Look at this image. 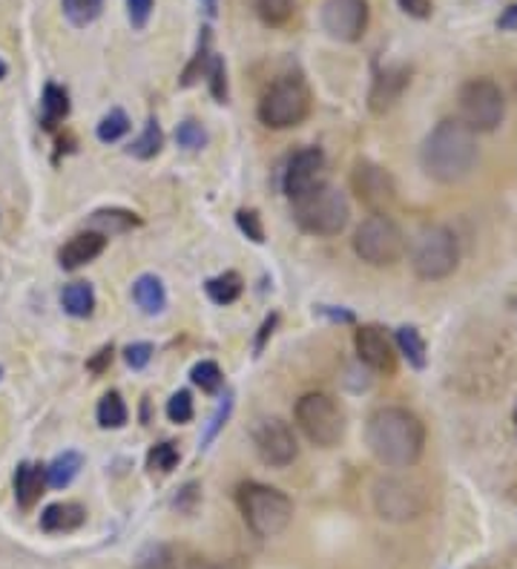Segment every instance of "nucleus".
Instances as JSON below:
<instances>
[{"label": "nucleus", "instance_id": "obj_1", "mask_svg": "<svg viewBox=\"0 0 517 569\" xmlns=\"http://www.w3.org/2000/svg\"><path fill=\"white\" fill-rule=\"evenodd\" d=\"M365 443L376 463L388 469H411L423 458L425 426L414 411L402 405H383L365 423Z\"/></svg>", "mask_w": 517, "mask_h": 569}, {"label": "nucleus", "instance_id": "obj_2", "mask_svg": "<svg viewBox=\"0 0 517 569\" xmlns=\"http://www.w3.org/2000/svg\"><path fill=\"white\" fill-rule=\"evenodd\" d=\"M478 133L460 119H443L420 147V165L425 175L440 184H457L478 165Z\"/></svg>", "mask_w": 517, "mask_h": 569}, {"label": "nucleus", "instance_id": "obj_3", "mask_svg": "<svg viewBox=\"0 0 517 569\" xmlns=\"http://www.w3.org/2000/svg\"><path fill=\"white\" fill-rule=\"evenodd\" d=\"M290 214H293V221L299 225V230H305L311 237L330 239L339 237L348 228L351 205H348L342 190L322 182L308 190V193H302L299 198H293L290 202Z\"/></svg>", "mask_w": 517, "mask_h": 569}, {"label": "nucleus", "instance_id": "obj_4", "mask_svg": "<svg viewBox=\"0 0 517 569\" xmlns=\"http://www.w3.org/2000/svg\"><path fill=\"white\" fill-rule=\"evenodd\" d=\"M236 500H239L248 530L256 537H265V541L282 535L293 521V500L285 492L265 486V483H242L236 492Z\"/></svg>", "mask_w": 517, "mask_h": 569}, {"label": "nucleus", "instance_id": "obj_5", "mask_svg": "<svg viewBox=\"0 0 517 569\" xmlns=\"http://www.w3.org/2000/svg\"><path fill=\"white\" fill-rule=\"evenodd\" d=\"M258 121L267 130H290L311 116V89L299 75H282L258 98Z\"/></svg>", "mask_w": 517, "mask_h": 569}, {"label": "nucleus", "instance_id": "obj_6", "mask_svg": "<svg viewBox=\"0 0 517 569\" xmlns=\"http://www.w3.org/2000/svg\"><path fill=\"white\" fill-rule=\"evenodd\" d=\"M408 262H411V270L417 277L425 282H440V279L452 277L460 265V242H457L455 230L443 228V225L420 230Z\"/></svg>", "mask_w": 517, "mask_h": 569}, {"label": "nucleus", "instance_id": "obj_7", "mask_svg": "<svg viewBox=\"0 0 517 569\" xmlns=\"http://www.w3.org/2000/svg\"><path fill=\"white\" fill-rule=\"evenodd\" d=\"M408 242L388 214H371L353 233V253L371 268H392L402 259Z\"/></svg>", "mask_w": 517, "mask_h": 569}, {"label": "nucleus", "instance_id": "obj_8", "mask_svg": "<svg viewBox=\"0 0 517 569\" xmlns=\"http://www.w3.org/2000/svg\"><path fill=\"white\" fill-rule=\"evenodd\" d=\"M299 432L320 449H334L345 437V411L342 405L325 391H308L297 400L293 409Z\"/></svg>", "mask_w": 517, "mask_h": 569}, {"label": "nucleus", "instance_id": "obj_9", "mask_svg": "<svg viewBox=\"0 0 517 569\" xmlns=\"http://www.w3.org/2000/svg\"><path fill=\"white\" fill-rule=\"evenodd\" d=\"M457 110L471 133H494L506 116V98L492 78H469L457 93Z\"/></svg>", "mask_w": 517, "mask_h": 569}, {"label": "nucleus", "instance_id": "obj_10", "mask_svg": "<svg viewBox=\"0 0 517 569\" xmlns=\"http://www.w3.org/2000/svg\"><path fill=\"white\" fill-rule=\"evenodd\" d=\"M429 498L417 481L408 477H380L374 483V509L383 521L408 523L425 512Z\"/></svg>", "mask_w": 517, "mask_h": 569}, {"label": "nucleus", "instance_id": "obj_11", "mask_svg": "<svg viewBox=\"0 0 517 569\" xmlns=\"http://www.w3.org/2000/svg\"><path fill=\"white\" fill-rule=\"evenodd\" d=\"M253 449L258 460L270 469H288L299 458V443L293 428L282 417H262L253 428Z\"/></svg>", "mask_w": 517, "mask_h": 569}, {"label": "nucleus", "instance_id": "obj_12", "mask_svg": "<svg viewBox=\"0 0 517 569\" xmlns=\"http://www.w3.org/2000/svg\"><path fill=\"white\" fill-rule=\"evenodd\" d=\"M371 9L369 0H325L320 12V24L325 35L339 44H357L369 29Z\"/></svg>", "mask_w": 517, "mask_h": 569}, {"label": "nucleus", "instance_id": "obj_13", "mask_svg": "<svg viewBox=\"0 0 517 569\" xmlns=\"http://www.w3.org/2000/svg\"><path fill=\"white\" fill-rule=\"evenodd\" d=\"M351 190L371 214H388V207L397 198V184L385 167L374 165L369 158H360L351 170Z\"/></svg>", "mask_w": 517, "mask_h": 569}, {"label": "nucleus", "instance_id": "obj_14", "mask_svg": "<svg viewBox=\"0 0 517 569\" xmlns=\"http://www.w3.org/2000/svg\"><path fill=\"white\" fill-rule=\"evenodd\" d=\"M353 348H357V356L360 363L371 372L380 374H394L397 372V346L385 334V328L380 325H362L353 334Z\"/></svg>", "mask_w": 517, "mask_h": 569}, {"label": "nucleus", "instance_id": "obj_15", "mask_svg": "<svg viewBox=\"0 0 517 569\" xmlns=\"http://www.w3.org/2000/svg\"><path fill=\"white\" fill-rule=\"evenodd\" d=\"M322 175H325V153H322L320 147L297 150L288 158V165H285L282 170L285 196L293 202V198H299L311 187L322 184Z\"/></svg>", "mask_w": 517, "mask_h": 569}, {"label": "nucleus", "instance_id": "obj_16", "mask_svg": "<svg viewBox=\"0 0 517 569\" xmlns=\"http://www.w3.org/2000/svg\"><path fill=\"white\" fill-rule=\"evenodd\" d=\"M411 84V70L406 63H394V66H385L374 75V84H371L369 93V110L374 116H385L397 107V101L402 98V93Z\"/></svg>", "mask_w": 517, "mask_h": 569}, {"label": "nucleus", "instance_id": "obj_17", "mask_svg": "<svg viewBox=\"0 0 517 569\" xmlns=\"http://www.w3.org/2000/svg\"><path fill=\"white\" fill-rule=\"evenodd\" d=\"M107 247V237L95 233V230H84V233H75V237L67 242V245L58 251V262H61L63 270H79L89 262H95Z\"/></svg>", "mask_w": 517, "mask_h": 569}, {"label": "nucleus", "instance_id": "obj_18", "mask_svg": "<svg viewBox=\"0 0 517 569\" xmlns=\"http://www.w3.org/2000/svg\"><path fill=\"white\" fill-rule=\"evenodd\" d=\"M86 521V509L72 500H61V504H49L40 512V530L49 535H63V532L81 530Z\"/></svg>", "mask_w": 517, "mask_h": 569}, {"label": "nucleus", "instance_id": "obj_19", "mask_svg": "<svg viewBox=\"0 0 517 569\" xmlns=\"http://www.w3.org/2000/svg\"><path fill=\"white\" fill-rule=\"evenodd\" d=\"M44 486H47V472L38 463H17L15 469V500L21 509H32L38 504L40 495H44Z\"/></svg>", "mask_w": 517, "mask_h": 569}, {"label": "nucleus", "instance_id": "obj_20", "mask_svg": "<svg viewBox=\"0 0 517 569\" xmlns=\"http://www.w3.org/2000/svg\"><path fill=\"white\" fill-rule=\"evenodd\" d=\"M142 225V216H135L133 210H124V207H104V210H95L86 221V230H95L101 237H121V233H130L133 228Z\"/></svg>", "mask_w": 517, "mask_h": 569}, {"label": "nucleus", "instance_id": "obj_21", "mask_svg": "<svg viewBox=\"0 0 517 569\" xmlns=\"http://www.w3.org/2000/svg\"><path fill=\"white\" fill-rule=\"evenodd\" d=\"M133 300L135 305L147 316H158L167 308V288L156 274H142L133 284Z\"/></svg>", "mask_w": 517, "mask_h": 569}, {"label": "nucleus", "instance_id": "obj_22", "mask_svg": "<svg viewBox=\"0 0 517 569\" xmlns=\"http://www.w3.org/2000/svg\"><path fill=\"white\" fill-rule=\"evenodd\" d=\"M70 116V93L61 84H47L40 95V124L44 130H56Z\"/></svg>", "mask_w": 517, "mask_h": 569}, {"label": "nucleus", "instance_id": "obj_23", "mask_svg": "<svg viewBox=\"0 0 517 569\" xmlns=\"http://www.w3.org/2000/svg\"><path fill=\"white\" fill-rule=\"evenodd\" d=\"M213 58V29L211 26H202V32H199V44H196V52H193V58L188 61V66H184V72H181L179 78V87H193V84H199V81L204 78V72H207V63H211Z\"/></svg>", "mask_w": 517, "mask_h": 569}, {"label": "nucleus", "instance_id": "obj_24", "mask_svg": "<svg viewBox=\"0 0 517 569\" xmlns=\"http://www.w3.org/2000/svg\"><path fill=\"white\" fill-rule=\"evenodd\" d=\"M81 467H84V458H81L79 451H61L49 467H44V472H47V486H52V489H67V486L79 477Z\"/></svg>", "mask_w": 517, "mask_h": 569}, {"label": "nucleus", "instance_id": "obj_25", "mask_svg": "<svg viewBox=\"0 0 517 569\" xmlns=\"http://www.w3.org/2000/svg\"><path fill=\"white\" fill-rule=\"evenodd\" d=\"M394 346H397V354L406 356L411 368L423 372L425 360H429V356H425L423 334L417 331L414 325H402L400 331H397V337H394Z\"/></svg>", "mask_w": 517, "mask_h": 569}, {"label": "nucleus", "instance_id": "obj_26", "mask_svg": "<svg viewBox=\"0 0 517 569\" xmlns=\"http://www.w3.org/2000/svg\"><path fill=\"white\" fill-rule=\"evenodd\" d=\"M61 305L63 311L70 316H79V319H86L93 316L95 311V291L89 282H72L67 284L61 291Z\"/></svg>", "mask_w": 517, "mask_h": 569}, {"label": "nucleus", "instance_id": "obj_27", "mask_svg": "<svg viewBox=\"0 0 517 569\" xmlns=\"http://www.w3.org/2000/svg\"><path fill=\"white\" fill-rule=\"evenodd\" d=\"M204 291H207V296H211L216 305H230V302H236L242 296L244 282L236 270H225L219 277L207 279V282H204Z\"/></svg>", "mask_w": 517, "mask_h": 569}, {"label": "nucleus", "instance_id": "obj_28", "mask_svg": "<svg viewBox=\"0 0 517 569\" xmlns=\"http://www.w3.org/2000/svg\"><path fill=\"white\" fill-rule=\"evenodd\" d=\"M63 17L70 21L75 29L93 26L104 12V0H61Z\"/></svg>", "mask_w": 517, "mask_h": 569}, {"label": "nucleus", "instance_id": "obj_29", "mask_svg": "<svg viewBox=\"0 0 517 569\" xmlns=\"http://www.w3.org/2000/svg\"><path fill=\"white\" fill-rule=\"evenodd\" d=\"M253 7H256V15L262 24L270 26V29H279L297 12V0H253Z\"/></svg>", "mask_w": 517, "mask_h": 569}, {"label": "nucleus", "instance_id": "obj_30", "mask_svg": "<svg viewBox=\"0 0 517 569\" xmlns=\"http://www.w3.org/2000/svg\"><path fill=\"white\" fill-rule=\"evenodd\" d=\"M95 414H98V426L101 428H121V426H127V417H130L124 397L118 395V391L104 395Z\"/></svg>", "mask_w": 517, "mask_h": 569}, {"label": "nucleus", "instance_id": "obj_31", "mask_svg": "<svg viewBox=\"0 0 517 569\" xmlns=\"http://www.w3.org/2000/svg\"><path fill=\"white\" fill-rule=\"evenodd\" d=\"M161 147H165V133H161V126H158L156 119H149L147 126H144V133L130 144V156L147 161V158H156L158 153H161Z\"/></svg>", "mask_w": 517, "mask_h": 569}, {"label": "nucleus", "instance_id": "obj_32", "mask_svg": "<svg viewBox=\"0 0 517 569\" xmlns=\"http://www.w3.org/2000/svg\"><path fill=\"white\" fill-rule=\"evenodd\" d=\"M133 569H179V564H176L170 546L153 541V544L142 546V553L135 555Z\"/></svg>", "mask_w": 517, "mask_h": 569}, {"label": "nucleus", "instance_id": "obj_33", "mask_svg": "<svg viewBox=\"0 0 517 569\" xmlns=\"http://www.w3.org/2000/svg\"><path fill=\"white\" fill-rule=\"evenodd\" d=\"M179 460H181L179 449H176V443H170V440L156 443V446L147 451V469L153 474H156V472L158 474H170L172 469L179 467Z\"/></svg>", "mask_w": 517, "mask_h": 569}, {"label": "nucleus", "instance_id": "obj_34", "mask_svg": "<svg viewBox=\"0 0 517 569\" xmlns=\"http://www.w3.org/2000/svg\"><path fill=\"white\" fill-rule=\"evenodd\" d=\"M190 379H193V386L202 388L204 395H216L225 386V374H221L219 363H213V360H202V363L193 365Z\"/></svg>", "mask_w": 517, "mask_h": 569}, {"label": "nucleus", "instance_id": "obj_35", "mask_svg": "<svg viewBox=\"0 0 517 569\" xmlns=\"http://www.w3.org/2000/svg\"><path fill=\"white\" fill-rule=\"evenodd\" d=\"M127 133H130V119H127L124 110H110L98 121V126H95V135H98V142L104 144L118 142V138H124Z\"/></svg>", "mask_w": 517, "mask_h": 569}, {"label": "nucleus", "instance_id": "obj_36", "mask_svg": "<svg viewBox=\"0 0 517 569\" xmlns=\"http://www.w3.org/2000/svg\"><path fill=\"white\" fill-rule=\"evenodd\" d=\"M204 78H207V87H211V95L216 98V101L219 104L228 101V63H225V58L213 52Z\"/></svg>", "mask_w": 517, "mask_h": 569}, {"label": "nucleus", "instance_id": "obj_37", "mask_svg": "<svg viewBox=\"0 0 517 569\" xmlns=\"http://www.w3.org/2000/svg\"><path fill=\"white\" fill-rule=\"evenodd\" d=\"M176 142H179V147H184V150L196 153L207 144V130H204L196 119L181 121V124L176 126Z\"/></svg>", "mask_w": 517, "mask_h": 569}, {"label": "nucleus", "instance_id": "obj_38", "mask_svg": "<svg viewBox=\"0 0 517 569\" xmlns=\"http://www.w3.org/2000/svg\"><path fill=\"white\" fill-rule=\"evenodd\" d=\"M193 414H196V409H193V395L190 391H176V395L167 400V417H170V423H190L193 420Z\"/></svg>", "mask_w": 517, "mask_h": 569}, {"label": "nucleus", "instance_id": "obj_39", "mask_svg": "<svg viewBox=\"0 0 517 569\" xmlns=\"http://www.w3.org/2000/svg\"><path fill=\"white\" fill-rule=\"evenodd\" d=\"M230 411H233V395H228L225 400L219 403V409H216V414L211 417V423H207V428H204V437H202V449H207L216 437H219V432L225 426H228L230 420Z\"/></svg>", "mask_w": 517, "mask_h": 569}, {"label": "nucleus", "instance_id": "obj_40", "mask_svg": "<svg viewBox=\"0 0 517 569\" xmlns=\"http://www.w3.org/2000/svg\"><path fill=\"white\" fill-rule=\"evenodd\" d=\"M236 225H239V230H242L244 237L251 239V242H256V245H262L265 242V228H262V216L256 214V210H239L236 214Z\"/></svg>", "mask_w": 517, "mask_h": 569}, {"label": "nucleus", "instance_id": "obj_41", "mask_svg": "<svg viewBox=\"0 0 517 569\" xmlns=\"http://www.w3.org/2000/svg\"><path fill=\"white\" fill-rule=\"evenodd\" d=\"M153 354H156V348L149 346V342H133V346H127L124 360L133 372H142V368H147L149 365Z\"/></svg>", "mask_w": 517, "mask_h": 569}, {"label": "nucleus", "instance_id": "obj_42", "mask_svg": "<svg viewBox=\"0 0 517 569\" xmlns=\"http://www.w3.org/2000/svg\"><path fill=\"white\" fill-rule=\"evenodd\" d=\"M156 9V0H127V17L133 29H144L149 24V15Z\"/></svg>", "mask_w": 517, "mask_h": 569}, {"label": "nucleus", "instance_id": "obj_43", "mask_svg": "<svg viewBox=\"0 0 517 569\" xmlns=\"http://www.w3.org/2000/svg\"><path fill=\"white\" fill-rule=\"evenodd\" d=\"M397 3L408 17H417V21H425L434 12V0H397Z\"/></svg>", "mask_w": 517, "mask_h": 569}, {"label": "nucleus", "instance_id": "obj_44", "mask_svg": "<svg viewBox=\"0 0 517 569\" xmlns=\"http://www.w3.org/2000/svg\"><path fill=\"white\" fill-rule=\"evenodd\" d=\"M112 354H116V351H112V346H104L101 351H98V354H95L93 360H89V363H86V368H89V372H93V374H104V372H107V368H110Z\"/></svg>", "mask_w": 517, "mask_h": 569}, {"label": "nucleus", "instance_id": "obj_45", "mask_svg": "<svg viewBox=\"0 0 517 569\" xmlns=\"http://www.w3.org/2000/svg\"><path fill=\"white\" fill-rule=\"evenodd\" d=\"M497 29L501 32H517V3H509L497 17Z\"/></svg>", "mask_w": 517, "mask_h": 569}, {"label": "nucleus", "instance_id": "obj_46", "mask_svg": "<svg viewBox=\"0 0 517 569\" xmlns=\"http://www.w3.org/2000/svg\"><path fill=\"white\" fill-rule=\"evenodd\" d=\"M276 323H279V316L270 314V316H267V319H265V323H262V328H258V337H256V356L262 354V348H265L267 337H270V334H274Z\"/></svg>", "mask_w": 517, "mask_h": 569}, {"label": "nucleus", "instance_id": "obj_47", "mask_svg": "<svg viewBox=\"0 0 517 569\" xmlns=\"http://www.w3.org/2000/svg\"><path fill=\"white\" fill-rule=\"evenodd\" d=\"M320 314L334 319V323H353V314L351 311H334L330 305H320Z\"/></svg>", "mask_w": 517, "mask_h": 569}, {"label": "nucleus", "instance_id": "obj_48", "mask_svg": "<svg viewBox=\"0 0 517 569\" xmlns=\"http://www.w3.org/2000/svg\"><path fill=\"white\" fill-rule=\"evenodd\" d=\"M202 9H204V15L213 17L216 12H219V0H202Z\"/></svg>", "mask_w": 517, "mask_h": 569}, {"label": "nucleus", "instance_id": "obj_49", "mask_svg": "<svg viewBox=\"0 0 517 569\" xmlns=\"http://www.w3.org/2000/svg\"><path fill=\"white\" fill-rule=\"evenodd\" d=\"M190 569H221V567H213V564H204V561H196V564H190Z\"/></svg>", "mask_w": 517, "mask_h": 569}, {"label": "nucleus", "instance_id": "obj_50", "mask_svg": "<svg viewBox=\"0 0 517 569\" xmlns=\"http://www.w3.org/2000/svg\"><path fill=\"white\" fill-rule=\"evenodd\" d=\"M7 70H9V66H7V61H3V58H0V81L7 78Z\"/></svg>", "mask_w": 517, "mask_h": 569}, {"label": "nucleus", "instance_id": "obj_51", "mask_svg": "<svg viewBox=\"0 0 517 569\" xmlns=\"http://www.w3.org/2000/svg\"><path fill=\"white\" fill-rule=\"evenodd\" d=\"M515 428H517V405H515Z\"/></svg>", "mask_w": 517, "mask_h": 569}, {"label": "nucleus", "instance_id": "obj_52", "mask_svg": "<svg viewBox=\"0 0 517 569\" xmlns=\"http://www.w3.org/2000/svg\"><path fill=\"white\" fill-rule=\"evenodd\" d=\"M0 377H3V368H0Z\"/></svg>", "mask_w": 517, "mask_h": 569}]
</instances>
